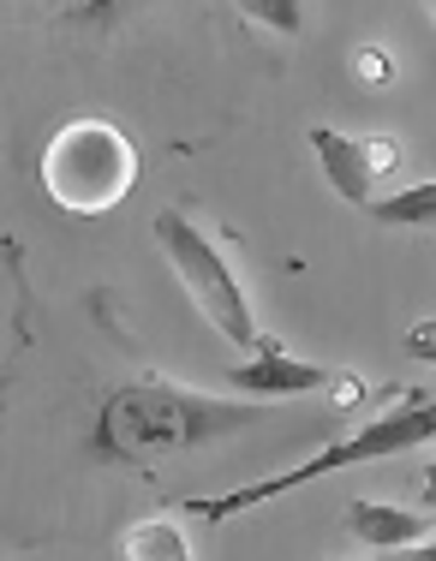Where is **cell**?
Listing matches in <instances>:
<instances>
[{
    "label": "cell",
    "mask_w": 436,
    "mask_h": 561,
    "mask_svg": "<svg viewBox=\"0 0 436 561\" xmlns=\"http://www.w3.org/2000/svg\"><path fill=\"white\" fill-rule=\"evenodd\" d=\"M269 424V407H240V400H209L192 389H174L162 377H131L102 400L96 419V448L102 460L131 466V472H156V466L180 460L192 448L228 443V436Z\"/></svg>",
    "instance_id": "obj_1"
},
{
    "label": "cell",
    "mask_w": 436,
    "mask_h": 561,
    "mask_svg": "<svg viewBox=\"0 0 436 561\" xmlns=\"http://www.w3.org/2000/svg\"><path fill=\"white\" fill-rule=\"evenodd\" d=\"M431 436H436V400H406V407H394V412H382V419L359 424V431H353L347 443H329L323 454H317V460L294 466V472H275V478H263V484L228 490V496H204V502L192 496V502H186V514H192V519H209V526H221V519L251 514V507H263V502L287 496V490H306V484H317V478L341 472V466L394 460V454H406V448L431 443Z\"/></svg>",
    "instance_id": "obj_2"
},
{
    "label": "cell",
    "mask_w": 436,
    "mask_h": 561,
    "mask_svg": "<svg viewBox=\"0 0 436 561\" xmlns=\"http://www.w3.org/2000/svg\"><path fill=\"white\" fill-rule=\"evenodd\" d=\"M43 192L66 216H102L138 185V150L114 119H72L43 150Z\"/></svg>",
    "instance_id": "obj_3"
},
{
    "label": "cell",
    "mask_w": 436,
    "mask_h": 561,
    "mask_svg": "<svg viewBox=\"0 0 436 561\" xmlns=\"http://www.w3.org/2000/svg\"><path fill=\"white\" fill-rule=\"evenodd\" d=\"M156 239H162L168 263L180 270L186 280V293L197 299V311L216 323V335L228 346H263V329L257 317H251V299H245V280L233 275V263L221 257V245L209 233H197V221H186L180 209H162L156 216Z\"/></svg>",
    "instance_id": "obj_4"
},
{
    "label": "cell",
    "mask_w": 436,
    "mask_h": 561,
    "mask_svg": "<svg viewBox=\"0 0 436 561\" xmlns=\"http://www.w3.org/2000/svg\"><path fill=\"white\" fill-rule=\"evenodd\" d=\"M311 150H317V162H323L329 185L359 209H371L377 185L401 173V144H394L389 131H377V138H341L335 126H311Z\"/></svg>",
    "instance_id": "obj_5"
},
{
    "label": "cell",
    "mask_w": 436,
    "mask_h": 561,
    "mask_svg": "<svg viewBox=\"0 0 436 561\" xmlns=\"http://www.w3.org/2000/svg\"><path fill=\"white\" fill-rule=\"evenodd\" d=\"M228 382L240 394H317V389L335 382V370L311 365V358H294V353H282L275 341H263L257 358H245V365L228 370Z\"/></svg>",
    "instance_id": "obj_6"
},
{
    "label": "cell",
    "mask_w": 436,
    "mask_h": 561,
    "mask_svg": "<svg viewBox=\"0 0 436 561\" xmlns=\"http://www.w3.org/2000/svg\"><path fill=\"white\" fill-rule=\"evenodd\" d=\"M353 531H359L365 543H377V550H413V543H425L431 519L406 514V507H389V502H353Z\"/></svg>",
    "instance_id": "obj_7"
},
{
    "label": "cell",
    "mask_w": 436,
    "mask_h": 561,
    "mask_svg": "<svg viewBox=\"0 0 436 561\" xmlns=\"http://www.w3.org/2000/svg\"><path fill=\"white\" fill-rule=\"evenodd\" d=\"M121 556L126 561H197L192 538L180 531V519H138V526H126Z\"/></svg>",
    "instance_id": "obj_8"
},
{
    "label": "cell",
    "mask_w": 436,
    "mask_h": 561,
    "mask_svg": "<svg viewBox=\"0 0 436 561\" xmlns=\"http://www.w3.org/2000/svg\"><path fill=\"white\" fill-rule=\"evenodd\" d=\"M371 216L382 227H413V233H436V180L431 185H406L394 197H377Z\"/></svg>",
    "instance_id": "obj_9"
},
{
    "label": "cell",
    "mask_w": 436,
    "mask_h": 561,
    "mask_svg": "<svg viewBox=\"0 0 436 561\" xmlns=\"http://www.w3.org/2000/svg\"><path fill=\"white\" fill-rule=\"evenodd\" d=\"M353 72H359V84H371V90L394 84V60L382 55V48H359V55H353Z\"/></svg>",
    "instance_id": "obj_10"
},
{
    "label": "cell",
    "mask_w": 436,
    "mask_h": 561,
    "mask_svg": "<svg viewBox=\"0 0 436 561\" xmlns=\"http://www.w3.org/2000/svg\"><path fill=\"white\" fill-rule=\"evenodd\" d=\"M245 19H251V24H275V31L294 36L299 24H306V12H299V7H245Z\"/></svg>",
    "instance_id": "obj_11"
},
{
    "label": "cell",
    "mask_w": 436,
    "mask_h": 561,
    "mask_svg": "<svg viewBox=\"0 0 436 561\" xmlns=\"http://www.w3.org/2000/svg\"><path fill=\"white\" fill-rule=\"evenodd\" d=\"M406 353L425 358V365H436V323H418L413 335H406Z\"/></svg>",
    "instance_id": "obj_12"
},
{
    "label": "cell",
    "mask_w": 436,
    "mask_h": 561,
    "mask_svg": "<svg viewBox=\"0 0 436 561\" xmlns=\"http://www.w3.org/2000/svg\"><path fill=\"white\" fill-rule=\"evenodd\" d=\"M329 389H335V407H359L365 400V382L353 377V370H341V382H329Z\"/></svg>",
    "instance_id": "obj_13"
},
{
    "label": "cell",
    "mask_w": 436,
    "mask_h": 561,
    "mask_svg": "<svg viewBox=\"0 0 436 561\" xmlns=\"http://www.w3.org/2000/svg\"><path fill=\"white\" fill-rule=\"evenodd\" d=\"M418 502L436 507V466H425V478H418Z\"/></svg>",
    "instance_id": "obj_14"
},
{
    "label": "cell",
    "mask_w": 436,
    "mask_h": 561,
    "mask_svg": "<svg viewBox=\"0 0 436 561\" xmlns=\"http://www.w3.org/2000/svg\"><path fill=\"white\" fill-rule=\"evenodd\" d=\"M418 550H425V556H431V561H436V543H418Z\"/></svg>",
    "instance_id": "obj_15"
},
{
    "label": "cell",
    "mask_w": 436,
    "mask_h": 561,
    "mask_svg": "<svg viewBox=\"0 0 436 561\" xmlns=\"http://www.w3.org/2000/svg\"><path fill=\"white\" fill-rule=\"evenodd\" d=\"M431 526H436V519H431Z\"/></svg>",
    "instance_id": "obj_16"
}]
</instances>
